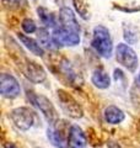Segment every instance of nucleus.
Returning a JSON list of instances; mask_svg holds the SVG:
<instances>
[{
  "mask_svg": "<svg viewBox=\"0 0 140 148\" xmlns=\"http://www.w3.org/2000/svg\"><path fill=\"white\" fill-rule=\"evenodd\" d=\"M12 57L16 61L17 66L20 68V71L22 72V74L30 82L39 84V83H43L46 80L47 73L43 69V67L39 66L38 63L29 59L21 49H18L16 52V54H12Z\"/></svg>",
  "mask_w": 140,
  "mask_h": 148,
  "instance_id": "obj_1",
  "label": "nucleus"
},
{
  "mask_svg": "<svg viewBox=\"0 0 140 148\" xmlns=\"http://www.w3.org/2000/svg\"><path fill=\"white\" fill-rule=\"evenodd\" d=\"M91 45L96 52L103 58H109L113 53V42H112L111 34L108 29L102 25H99L93 29Z\"/></svg>",
  "mask_w": 140,
  "mask_h": 148,
  "instance_id": "obj_2",
  "label": "nucleus"
},
{
  "mask_svg": "<svg viewBox=\"0 0 140 148\" xmlns=\"http://www.w3.org/2000/svg\"><path fill=\"white\" fill-rule=\"evenodd\" d=\"M70 127L67 121L59 120L54 125H50L47 130V137L50 143L57 148H68L69 147V132Z\"/></svg>",
  "mask_w": 140,
  "mask_h": 148,
  "instance_id": "obj_3",
  "label": "nucleus"
},
{
  "mask_svg": "<svg viewBox=\"0 0 140 148\" xmlns=\"http://www.w3.org/2000/svg\"><path fill=\"white\" fill-rule=\"evenodd\" d=\"M27 96H29V100L31 103L42 112V115L44 116V119L48 121L49 125H54L57 121H59L58 111L47 96L42 94H36V92H29Z\"/></svg>",
  "mask_w": 140,
  "mask_h": 148,
  "instance_id": "obj_4",
  "label": "nucleus"
},
{
  "mask_svg": "<svg viewBox=\"0 0 140 148\" xmlns=\"http://www.w3.org/2000/svg\"><path fill=\"white\" fill-rule=\"evenodd\" d=\"M57 94H58V100L60 103V106H62V109L68 116L73 119H81L84 116V110L81 108V105L77 103L71 94H69L67 90H63V89H59L57 91Z\"/></svg>",
  "mask_w": 140,
  "mask_h": 148,
  "instance_id": "obj_5",
  "label": "nucleus"
},
{
  "mask_svg": "<svg viewBox=\"0 0 140 148\" xmlns=\"http://www.w3.org/2000/svg\"><path fill=\"white\" fill-rule=\"evenodd\" d=\"M9 116H10L12 123L15 125V127L21 130V131H27L35 123V112L26 106H21V108L11 110Z\"/></svg>",
  "mask_w": 140,
  "mask_h": 148,
  "instance_id": "obj_6",
  "label": "nucleus"
},
{
  "mask_svg": "<svg viewBox=\"0 0 140 148\" xmlns=\"http://www.w3.org/2000/svg\"><path fill=\"white\" fill-rule=\"evenodd\" d=\"M116 58L120 66L127 68L129 72H135L138 68V56L130 46L119 43L116 48Z\"/></svg>",
  "mask_w": 140,
  "mask_h": 148,
  "instance_id": "obj_7",
  "label": "nucleus"
},
{
  "mask_svg": "<svg viewBox=\"0 0 140 148\" xmlns=\"http://www.w3.org/2000/svg\"><path fill=\"white\" fill-rule=\"evenodd\" d=\"M50 68L55 73V75H60L62 79H65L68 83L75 84L79 79V75L65 57H57L54 61H50Z\"/></svg>",
  "mask_w": 140,
  "mask_h": 148,
  "instance_id": "obj_8",
  "label": "nucleus"
},
{
  "mask_svg": "<svg viewBox=\"0 0 140 148\" xmlns=\"http://www.w3.org/2000/svg\"><path fill=\"white\" fill-rule=\"evenodd\" d=\"M52 37H53V42L55 46H69V47H74V46H77L80 43V34L68 31L60 26H57L55 29H53Z\"/></svg>",
  "mask_w": 140,
  "mask_h": 148,
  "instance_id": "obj_9",
  "label": "nucleus"
},
{
  "mask_svg": "<svg viewBox=\"0 0 140 148\" xmlns=\"http://www.w3.org/2000/svg\"><path fill=\"white\" fill-rule=\"evenodd\" d=\"M0 92L4 98L7 99H15L21 94L20 84L15 77L11 74L3 73L0 77Z\"/></svg>",
  "mask_w": 140,
  "mask_h": 148,
  "instance_id": "obj_10",
  "label": "nucleus"
},
{
  "mask_svg": "<svg viewBox=\"0 0 140 148\" xmlns=\"http://www.w3.org/2000/svg\"><path fill=\"white\" fill-rule=\"evenodd\" d=\"M59 26L63 29L80 34V26L76 20L75 15H74L73 10L68 6H63L59 10Z\"/></svg>",
  "mask_w": 140,
  "mask_h": 148,
  "instance_id": "obj_11",
  "label": "nucleus"
},
{
  "mask_svg": "<svg viewBox=\"0 0 140 148\" xmlns=\"http://www.w3.org/2000/svg\"><path fill=\"white\" fill-rule=\"evenodd\" d=\"M86 136L84 131L77 126L73 125L69 132V147L70 148H85L86 147Z\"/></svg>",
  "mask_w": 140,
  "mask_h": 148,
  "instance_id": "obj_12",
  "label": "nucleus"
},
{
  "mask_svg": "<svg viewBox=\"0 0 140 148\" xmlns=\"http://www.w3.org/2000/svg\"><path fill=\"white\" fill-rule=\"evenodd\" d=\"M103 116H105L106 122H108L111 125H118L125 119V115L123 111L114 105L107 106L103 111Z\"/></svg>",
  "mask_w": 140,
  "mask_h": 148,
  "instance_id": "obj_13",
  "label": "nucleus"
},
{
  "mask_svg": "<svg viewBox=\"0 0 140 148\" xmlns=\"http://www.w3.org/2000/svg\"><path fill=\"white\" fill-rule=\"evenodd\" d=\"M91 82H92V84L96 88H99V89H107V88L111 85V79H109L108 73L103 71L102 68L93 71L92 77H91Z\"/></svg>",
  "mask_w": 140,
  "mask_h": 148,
  "instance_id": "obj_14",
  "label": "nucleus"
},
{
  "mask_svg": "<svg viewBox=\"0 0 140 148\" xmlns=\"http://www.w3.org/2000/svg\"><path fill=\"white\" fill-rule=\"evenodd\" d=\"M17 37L22 42V45H25V47L27 49H30V52H32L36 56H43L44 54V49L38 43V41L31 38V37H27L25 34H17Z\"/></svg>",
  "mask_w": 140,
  "mask_h": 148,
  "instance_id": "obj_15",
  "label": "nucleus"
},
{
  "mask_svg": "<svg viewBox=\"0 0 140 148\" xmlns=\"http://www.w3.org/2000/svg\"><path fill=\"white\" fill-rule=\"evenodd\" d=\"M37 12H38V16L41 18L42 24H43L46 27H53V29L57 27V25H58L57 18H55V16L48 10V9L39 6L38 9H37Z\"/></svg>",
  "mask_w": 140,
  "mask_h": 148,
  "instance_id": "obj_16",
  "label": "nucleus"
},
{
  "mask_svg": "<svg viewBox=\"0 0 140 148\" xmlns=\"http://www.w3.org/2000/svg\"><path fill=\"white\" fill-rule=\"evenodd\" d=\"M37 40H38V43L42 47H52V45H54L53 42V37L49 34V31L46 29V27H41V29L37 30Z\"/></svg>",
  "mask_w": 140,
  "mask_h": 148,
  "instance_id": "obj_17",
  "label": "nucleus"
},
{
  "mask_svg": "<svg viewBox=\"0 0 140 148\" xmlns=\"http://www.w3.org/2000/svg\"><path fill=\"white\" fill-rule=\"evenodd\" d=\"M74 6L77 14L80 15L82 18L87 20L90 17V9H88V1L87 0H73Z\"/></svg>",
  "mask_w": 140,
  "mask_h": 148,
  "instance_id": "obj_18",
  "label": "nucleus"
},
{
  "mask_svg": "<svg viewBox=\"0 0 140 148\" xmlns=\"http://www.w3.org/2000/svg\"><path fill=\"white\" fill-rule=\"evenodd\" d=\"M21 27L26 34H33V32H37L36 22L32 20V18H25V20H22Z\"/></svg>",
  "mask_w": 140,
  "mask_h": 148,
  "instance_id": "obj_19",
  "label": "nucleus"
},
{
  "mask_svg": "<svg viewBox=\"0 0 140 148\" xmlns=\"http://www.w3.org/2000/svg\"><path fill=\"white\" fill-rule=\"evenodd\" d=\"M20 1H21V0H3L4 5H6V6L11 8V9L18 8V5H20Z\"/></svg>",
  "mask_w": 140,
  "mask_h": 148,
  "instance_id": "obj_20",
  "label": "nucleus"
},
{
  "mask_svg": "<svg viewBox=\"0 0 140 148\" xmlns=\"http://www.w3.org/2000/svg\"><path fill=\"white\" fill-rule=\"evenodd\" d=\"M107 148H122V147H120L116 141H108V143H107Z\"/></svg>",
  "mask_w": 140,
  "mask_h": 148,
  "instance_id": "obj_21",
  "label": "nucleus"
},
{
  "mask_svg": "<svg viewBox=\"0 0 140 148\" xmlns=\"http://www.w3.org/2000/svg\"><path fill=\"white\" fill-rule=\"evenodd\" d=\"M4 148H18L15 143H12V142H9V143H5L4 145Z\"/></svg>",
  "mask_w": 140,
  "mask_h": 148,
  "instance_id": "obj_22",
  "label": "nucleus"
},
{
  "mask_svg": "<svg viewBox=\"0 0 140 148\" xmlns=\"http://www.w3.org/2000/svg\"><path fill=\"white\" fill-rule=\"evenodd\" d=\"M53 1L60 8H63V5H64V0H53Z\"/></svg>",
  "mask_w": 140,
  "mask_h": 148,
  "instance_id": "obj_23",
  "label": "nucleus"
},
{
  "mask_svg": "<svg viewBox=\"0 0 140 148\" xmlns=\"http://www.w3.org/2000/svg\"><path fill=\"white\" fill-rule=\"evenodd\" d=\"M139 80H140V73H139Z\"/></svg>",
  "mask_w": 140,
  "mask_h": 148,
  "instance_id": "obj_24",
  "label": "nucleus"
}]
</instances>
